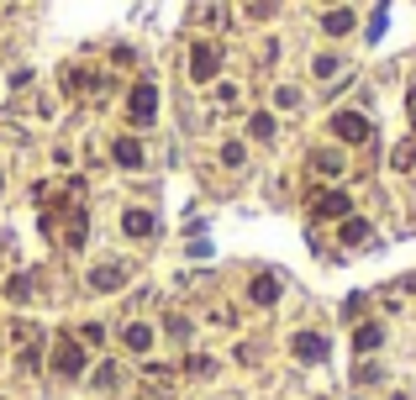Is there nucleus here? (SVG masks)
<instances>
[{"label":"nucleus","mask_w":416,"mask_h":400,"mask_svg":"<svg viewBox=\"0 0 416 400\" xmlns=\"http://www.w3.org/2000/svg\"><path fill=\"white\" fill-rule=\"evenodd\" d=\"M332 132H337L343 142H364V137H369V121L348 111V116H337V121H332Z\"/></svg>","instance_id":"nucleus-1"},{"label":"nucleus","mask_w":416,"mask_h":400,"mask_svg":"<svg viewBox=\"0 0 416 400\" xmlns=\"http://www.w3.org/2000/svg\"><path fill=\"white\" fill-rule=\"evenodd\" d=\"M311 211H316V216H343L348 195H311Z\"/></svg>","instance_id":"nucleus-2"},{"label":"nucleus","mask_w":416,"mask_h":400,"mask_svg":"<svg viewBox=\"0 0 416 400\" xmlns=\"http://www.w3.org/2000/svg\"><path fill=\"white\" fill-rule=\"evenodd\" d=\"M79 369H84L79 342H63V348H59V374H79Z\"/></svg>","instance_id":"nucleus-3"},{"label":"nucleus","mask_w":416,"mask_h":400,"mask_svg":"<svg viewBox=\"0 0 416 400\" xmlns=\"http://www.w3.org/2000/svg\"><path fill=\"white\" fill-rule=\"evenodd\" d=\"M153 116V84H137V95H132V121H148Z\"/></svg>","instance_id":"nucleus-4"},{"label":"nucleus","mask_w":416,"mask_h":400,"mask_svg":"<svg viewBox=\"0 0 416 400\" xmlns=\"http://www.w3.org/2000/svg\"><path fill=\"white\" fill-rule=\"evenodd\" d=\"M121 226H127L132 237H143V232H153V216H148V211H127V216H121Z\"/></svg>","instance_id":"nucleus-5"},{"label":"nucleus","mask_w":416,"mask_h":400,"mask_svg":"<svg viewBox=\"0 0 416 400\" xmlns=\"http://www.w3.org/2000/svg\"><path fill=\"white\" fill-rule=\"evenodd\" d=\"M274 295H279V284H274L269 274H259V279H253V300H259V306H269Z\"/></svg>","instance_id":"nucleus-6"},{"label":"nucleus","mask_w":416,"mask_h":400,"mask_svg":"<svg viewBox=\"0 0 416 400\" xmlns=\"http://www.w3.org/2000/svg\"><path fill=\"white\" fill-rule=\"evenodd\" d=\"M295 353L300 358H321V353H327V342H321V337H295Z\"/></svg>","instance_id":"nucleus-7"},{"label":"nucleus","mask_w":416,"mask_h":400,"mask_svg":"<svg viewBox=\"0 0 416 400\" xmlns=\"http://www.w3.org/2000/svg\"><path fill=\"white\" fill-rule=\"evenodd\" d=\"M116 164H127V169H137V164H143V153H137V142H116Z\"/></svg>","instance_id":"nucleus-8"},{"label":"nucleus","mask_w":416,"mask_h":400,"mask_svg":"<svg viewBox=\"0 0 416 400\" xmlns=\"http://www.w3.org/2000/svg\"><path fill=\"white\" fill-rule=\"evenodd\" d=\"M316 174H343V153H316Z\"/></svg>","instance_id":"nucleus-9"},{"label":"nucleus","mask_w":416,"mask_h":400,"mask_svg":"<svg viewBox=\"0 0 416 400\" xmlns=\"http://www.w3.org/2000/svg\"><path fill=\"white\" fill-rule=\"evenodd\" d=\"M353 342L369 353V348H380V342H385V332H380V327H358V337H353Z\"/></svg>","instance_id":"nucleus-10"},{"label":"nucleus","mask_w":416,"mask_h":400,"mask_svg":"<svg viewBox=\"0 0 416 400\" xmlns=\"http://www.w3.org/2000/svg\"><path fill=\"white\" fill-rule=\"evenodd\" d=\"M90 284H95V290H111V284H121V269H95Z\"/></svg>","instance_id":"nucleus-11"},{"label":"nucleus","mask_w":416,"mask_h":400,"mask_svg":"<svg viewBox=\"0 0 416 400\" xmlns=\"http://www.w3.org/2000/svg\"><path fill=\"white\" fill-rule=\"evenodd\" d=\"M148 342H153V332H148V327H127V348H137V353H143Z\"/></svg>","instance_id":"nucleus-12"}]
</instances>
